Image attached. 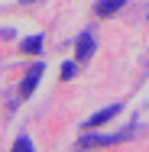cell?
Segmentation results:
<instances>
[{
  "instance_id": "obj_1",
  "label": "cell",
  "mask_w": 149,
  "mask_h": 152,
  "mask_svg": "<svg viewBox=\"0 0 149 152\" xmlns=\"http://www.w3.org/2000/svg\"><path fill=\"white\" fill-rule=\"evenodd\" d=\"M120 139H123V133H120V136H81L78 146H81V149H94V146H114Z\"/></svg>"
},
{
  "instance_id": "obj_3",
  "label": "cell",
  "mask_w": 149,
  "mask_h": 152,
  "mask_svg": "<svg viewBox=\"0 0 149 152\" xmlns=\"http://www.w3.org/2000/svg\"><path fill=\"white\" fill-rule=\"evenodd\" d=\"M117 113H120V104H114V107H104V110H97V113H94V117H91L84 126H88V129H94V126H104V123L110 120V117H117Z\"/></svg>"
},
{
  "instance_id": "obj_4",
  "label": "cell",
  "mask_w": 149,
  "mask_h": 152,
  "mask_svg": "<svg viewBox=\"0 0 149 152\" xmlns=\"http://www.w3.org/2000/svg\"><path fill=\"white\" fill-rule=\"evenodd\" d=\"M123 3H126V0H97V3H94V13H97V16H114Z\"/></svg>"
},
{
  "instance_id": "obj_5",
  "label": "cell",
  "mask_w": 149,
  "mask_h": 152,
  "mask_svg": "<svg viewBox=\"0 0 149 152\" xmlns=\"http://www.w3.org/2000/svg\"><path fill=\"white\" fill-rule=\"evenodd\" d=\"M91 52H94V36H88V32L78 36V61H84Z\"/></svg>"
},
{
  "instance_id": "obj_7",
  "label": "cell",
  "mask_w": 149,
  "mask_h": 152,
  "mask_svg": "<svg viewBox=\"0 0 149 152\" xmlns=\"http://www.w3.org/2000/svg\"><path fill=\"white\" fill-rule=\"evenodd\" d=\"M75 75V61H65V68H62V78H71Z\"/></svg>"
},
{
  "instance_id": "obj_6",
  "label": "cell",
  "mask_w": 149,
  "mask_h": 152,
  "mask_svg": "<svg viewBox=\"0 0 149 152\" xmlns=\"http://www.w3.org/2000/svg\"><path fill=\"white\" fill-rule=\"evenodd\" d=\"M23 52H26V55H36V52H42V39H39V36L26 39V42H23Z\"/></svg>"
},
{
  "instance_id": "obj_2",
  "label": "cell",
  "mask_w": 149,
  "mask_h": 152,
  "mask_svg": "<svg viewBox=\"0 0 149 152\" xmlns=\"http://www.w3.org/2000/svg\"><path fill=\"white\" fill-rule=\"evenodd\" d=\"M39 75H42V65H32L29 75L23 78V84H20V97H29L32 91H36V81H39Z\"/></svg>"
}]
</instances>
